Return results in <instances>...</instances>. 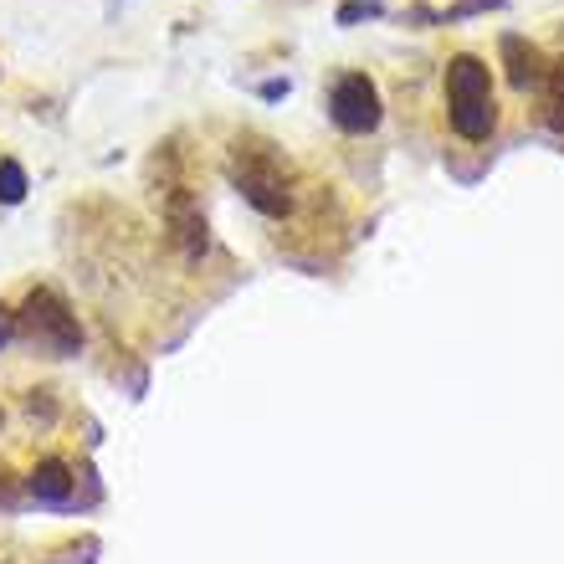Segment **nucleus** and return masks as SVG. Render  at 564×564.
I'll use <instances>...</instances> for the list:
<instances>
[{
  "label": "nucleus",
  "mask_w": 564,
  "mask_h": 564,
  "mask_svg": "<svg viewBox=\"0 0 564 564\" xmlns=\"http://www.w3.org/2000/svg\"><path fill=\"white\" fill-rule=\"evenodd\" d=\"M447 103H451V129L462 133L467 144H482L498 129V108H493V72L482 57L457 51L447 62Z\"/></svg>",
  "instance_id": "obj_1"
},
{
  "label": "nucleus",
  "mask_w": 564,
  "mask_h": 564,
  "mask_svg": "<svg viewBox=\"0 0 564 564\" xmlns=\"http://www.w3.org/2000/svg\"><path fill=\"white\" fill-rule=\"evenodd\" d=\"M16 329L32 339L36 349H47V354H57V360H67V354H78V344H83V329H78V314L67 308L51 287H36V293H26V303H21L16 314Z\"/></svg>",
  "instance_id": "obj_2"
},
{
  "label": "nucleus",
  "mask_w": 564,
  "mask_h": 564,
  "mask_svg": "<svg viewBox=\"0 0 564 564\" xmlns=\"http://www.w3.org/2000/svg\"><path fill=\"white\" fill-rule=\"evenodd\" d=\"M232 180L242 185V196L262 211V216L282 221V216H293V185H287V169H282L278 154H267V150H242L236 144L232 154Z\"/></svg>",
  "instance_id": "obj_3"
},
{
  "label": "nucleus",
  "mask_w": 564,
  "mask_h": 564,
  "mask_svg": "<svg viewBox=\"0 0 564 564\" xmlns=\"http://www.w3.org/2000/svg\"><path fill=\"white\" fill-rule=\"evenodd\" d=\"M329 118L344 133H369L380 124V87L365 72H344L329 93Z\"/></svg>",
  "instance_id": "obj_4"
},
{
  "label": "nucleus",
  "mask_w": 564,
  "mask_h": 564,
  "mask_svg": "<svg viewBox=\"0 0 564 564\" xmlns=\"http://www.w3.org/2000/svg\"><path fill=\"white\" fill-rule=\"evenodd\" d=\"M165 221H169V236H175V247L190 257V262H200L205 257V216H200V205L185 190H175V196L165 200Z\"/></svg>",
  "instance_id": "obj_5"
},
{
  "label": "nucleus",
  "mask_w": 564,
  "mask_h": 564,
  "mask_svg": "<svg viewBox=\"0 0 564 564\" xmlns=\"http://www.w3.org/2000/svg\"><path fill=\"white\" fill-rule=\"evenodd\" d=\"M503 62H508V83L518 93H539L549 78V57L524 36H503Z\"/></svg>",
  "instance_id": "obj_6"
},
{
  "label": "nucleus",
  "mask_w": 564,
  "mask_h": 564,
  "mask_svg": "<svg viewBox=\"0 0 564 564\" xmlns=\"http://www.w3.org/2000/svg\"><path fill=\"white\" fill-rule=\"evenodd\" d=\"M26 493L36 503H47V508H72V467L62 457H47V462H36V472L26 478Z\"/></svg>",
  "instance_id": "obj_7"
},
{
  "label": "nucleus",
  "mask_w": 564,
  "mask_h": 564,
  "mask_svg": "<svg viewBox=\"0 0 564 564\" xmlns=\"http://www.w3.org/2000/svg\"><path fill=\"white\" fill-rule=\"evenodd\" d=\"M539 103H544V124L554 133H564V62H549V78L539 87Z\"/></svg>",
  "instance_id": "obj_8"
},
{
  "label": "nucleus",
  "mask_w": 564,
  "mask_h": 564,
  "mask_svg": "<svg viewBox=\"0 0 564 564\" xmlns=\"http://www.w3.org/2000/svg\"><path fill=\"white\" fill-rule=\"evenodd\" d=\"M21 196H26V169H21L16 160H0V200L16 205Z\"/></svg>",
  "instance_id": "obj_9"
},
{
  "label": "nucleus",
  "mask_w": 564,
  "mask_h": 564,
  "mask_svg": "<svg viewBox=\"0 0 564 564\" xmlns=\"http://www.w3.org/2000/svg\"><path fill=\"white\" fill-rule=\"evenodd\" d=\"M360 16H380V0H344L339 5V26H354Z\"/></svg>",
  "instance_id": "obj_10"
},
{
  "label": "nucleus",
  "mask_w": 564,
  "mask_h": 564,
  "mask_svg": "<svg viewBox=\"0 0 564 564\" xmlns=\"http://www.w3.org/2000/svg\"><path fill=\"white\" fill-rule=\"evenodd\" d=\"M11 333H16V314H11V308H0V349L11 344Z\"/></svg>",
  "instance_id": "obj_11"
},
{
  "label": "nucleus",
  "mask_w": 564,
  "mask_h": 564,
  "mask_svg": "<svg viewBox=\"0 0 564 564\" xmlns=\"http://www.w3.org/2000/svg\"><path fill=\"white\" fill-rule=\"evenodd\" d=\"M0 503H11V478H5V467H0Z\"/></svg>",
  "instance_id": "obj_12"
}]
</instances>
